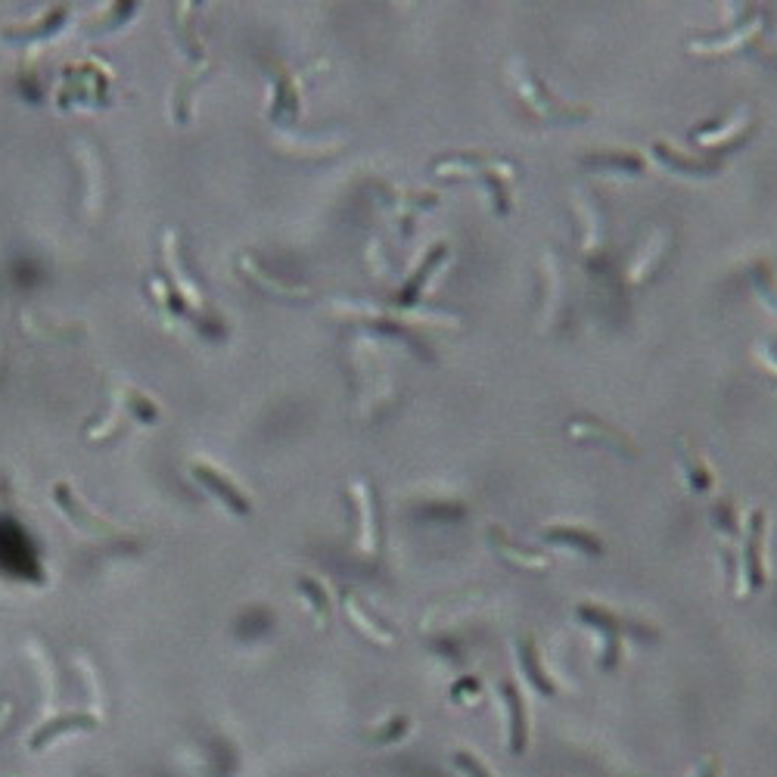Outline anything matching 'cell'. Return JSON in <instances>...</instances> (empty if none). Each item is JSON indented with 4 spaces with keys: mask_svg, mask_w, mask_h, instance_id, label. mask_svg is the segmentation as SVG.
Wrapping results in <instances>:
<instances>
[{
    "mask_svg": "<svg viewBox=\"0 0 777 777\" xmlns=\"http://www.w3.org/2000/svg\"><path fill=\"white\" fill-rule=\"evenodd\" d=\"M234 265H237V274H240L249 286H255L258 293H265V296H277V299H308V296H311L308 286H302V283H296V280H286V277H280V274L262 268L252 252H240Z\"/></svg>",
    "mask_w": 777,
    "mask_h": 777,
    "instance_id": "17",
    "label": "cell"
},
{
    "mask_svg": "<svg viewBox=\"0 0 777 777\" xmlns=\"http://www.w3.org/2000/svg\"><path fill=\"white\" fill-rule=\"evenodd\" d=\"M28 653H32V659H35L38 669H41L44 697H47V712L53 715V709H56V678H53V663H50V656H47L38 644H28Z\"/></svg>",
    "mask_w": 777,
    "mask_h": 777,
    "instance_id": "34",
    "label": "cell"
},
{
    "mask_svg": "<svg viewBox=\"0 0 777 777\" xmlns=\"http://www.w3.org/2000/svg\"><path fill=\"white\" fill-rule=\"evenodd\" d=\"M756 131V115L750 106H734L725 119H712L706 125L690 128V143L703 147V153L722 156V150H737L743 140H750V134Z\"/></svg>",
    "mask_w": 777,
    "mask_h": 777,
    "instance_id": "6",
    "label": "cell"
},
{
    "mask_svg": "<svg viewBox=\"0 0 777 777\" xmlns=\"http://www.w3.org/2000/svg\"><path fill=\"white\" fill-rule=\"evenodd\" d=\"M575 619L582 625L594 628L597 635L603 638V653H600V669L603 672H616L622 663V641L625 638H641V641H656V628L647 622H635V619H625L607 607H594V603H579L575 607Z\"/></svg>",
    "mask_w": 777,
    "mask_h": 777,
    "instance_id": "4",
    "label": "cell"
},
{
    "mask_svg": "<svg viewBox=\"0 0 777 777\" xmlns=\"http://www.w3.org/2000/svg\"><path fill=\"white\" fill-rule=\"evenodd\" d=\"M516 659H520V669H523L526 681L538 690L541 697H557L560 694L557 681L551 678V672L541 663V650H538V641L532 635L516 638Z\"/></svg>",
    "mask_w": 777,
    "mask_h": 777,
    "instance_id": "25",
    "label": "cell"
},
{
    "mask_svg": "<svg viewBox=\"0 0 777 777\" xmlns=\"http://www.w3.org/2000/svg\"><path fill=\"white\" fill-rule=\"evenodd\" d=\"M115 408H119V414H125L128 420H137L143 426L159 423V408L150 401V395H143L131 386L119 389V395H115Z\"/></svg>",
    "mask_w": 777,
    "mask_h": 777,
    "instance_id": "30",
    "label": "cell"
},
{
    "mask_svg": "<svg viewBox=\"0 0 777 777\" xmlns=\"http://www.w3.org/2000/svg\"><path fill=\"white\" fill-rule=\"evenodd\" d=\"M22 327L38 336V339H50V342H72L81 336V327H72V324H50L47 318H38V314L25 311L22 314Z\"/></svg>",
    "mask_w": 777,
    "mask_h": 777,
    "instance_id": "32",
    "label": "cell"
},
{
    "mask_svg": "<svg viewBox=\"0 0 777 777\" xmlns=\"http://www.w3.org/2000/svg\"><path fill=\"white\" fill-rule=\"evenodd\" d=\"M190 476H193V482L203 488V492L212 498V501H218L227 513H234V516H252V498L243 492V488L230 479L221 467H215V464H209L206 457H196V460H190Z\"/></svg>",
    "mask_w": 777,
    "mask_h": 777,
    "instance_id": "12",
    "label": "cell"
},
{
    "mask_svg": "<svg viewBox=\"0 0 777 777\" xmlns=\"http://www.w3.org/2000/svg\"><path fill=\"white\" fill-rule=\"evenodd\" d=\"M765 529H768V516L765 510H753L750 523H746L743 532V548H740V582L743 591H762L768 582L765 572Z\"/></svg>",
    "mask_w": 777,
    "mask_h": 777,
    "instance_id": "14",
    "label": "cell"
},
{
    "mask_svg": "<svg viewBox=\"0 0 777 777\" xmlns=\"http://www.w3.org/2000/svg\"><path fill=\"white\" fill-rule=\"evenodd\" d=\"M538 538L544 544H551V548H566V551H575V554H585V557H600L603 554V541L600 535L582 529V526H548L541 529Z\"/></svg>",
    "mask_w": 777,
    "mask_h": 777,
    "instance_id": "26",
    "label": "cell"
},
{
    "mask_svg": "<svg viewBox=\"0 0 777 777\" xmlns=\"http://www.w3.org/2000/svg\"><path fill=\"white\" fill-rule=\"evenodd\" d=\"M448 255H451V246L448 243H436L433 249H429L426 255H423V262L405 277V283L398 286L395 290V296L386 302L392 311H398V314H414L417 311V305L423 302V293H426V283L433 280V274L448 262Z\"/></svg>",
    "mask_w": 777,
    "mask_h": 777,
    "instance_id": "15",
    "label": "cell"
},
{
    "mask_svg": "<svg viewBox=\"0 0 777 777\" xmlns=\"http://www.w3.org/2000/svg\"><path fill=\"white\" fill-rule=\"evenodd\" d=\"M296 591H299V597L308 603V610L314 613V622H318L321 628L330 625V597H327L324 582L311 579V575H302V579L296 582Z\"/></svg>",
    "mask_w": 777,
    "mask_h": 777,
    "instance_id": "31",
    "label": "cell"
},
{
    "mask_svg": "<svg viewBox=\"0 0 777 777\" xmlns=\"http://www.w3.org/2000/svg\"><path fill=\"white\" fill-rule=\"evenodd\" d=\"M373 193H377L383 203L392 209L395 221H398V240L405 243L414 230V218L420 212H429L442 203L439 193H429V190H405V187H395L389 181H377L373 184Z\"/></svg>",
    "mask_w": 777,
    "mask_h": 777,
    "instance_id": "13",
    "label": "cell"
},
{
    "mask_svg": "<svg viewBox=\"0 0 777 777\" xmlns=\"http://www.w3.org/2000/svg\"><path fill=\"white\" fill-rule=\"evenodd\" d=\"M72 16V7L69 4H60V7H50L41 13V19L35 22H25V25H10L0 32V41H7L13 47H28V44H38V41H47L53 38L56 32H63L66 22Z\"/></svg>",
    "mask_w": 777,
    "mask_h": 777,
    "instance_id": "20",
    "label": "cell"
},
{
    "mask_svg": "<svg viewBox=\"0 0 777 777\" xmlns=\"http://www.w3.org/2000/svg\"><path fill=\"white\" fill-rule=\"evenodd\" d=\"M454 765L464 771L467 777H492V771H488L473 753H454Z\"/></svg>",
    "mask_w": 777,
    "mask_h": 777,
    "instance_id": "38",
    "label": "cell"
},
{
    "mask_svg": "<svg viewBox=\"0 0 777 777\" xmlns=\"http://www.w3.org/2000/svg\"><path fill=\"white\" fill-rule=\"evenodd\" d=\"M765 35V13H759L756 7H750L743 13L740 22H734L728 32H715V35H703L687 44L690 53L697 56H722V53H734V50H746L756 47Z\"/></svg>",
    "mask_w": 777,
    "mask_h": 777,
    "instance_id": "10",
    "label": "cell"
},
{
    "mask_svg": "<svg viewBox=\"0 0 777 777\" xmlns=\"http://www.w3.org/2000/svg\"><path fill=\"white\" fill-rule=\"evenodd\" d=\"M572 215L579 218V249L585 255H594L607 246V212H603L600 199H594L585 190H575Z\"/></svg>",
    "mask_w": 777,
    "mask_h": 777,
    "instance_id": "18",
    "label": "cell"
},
{
    "mask_svg": "<svg viewBox=\"0 0 777 777\" xmlns=\"http://www.w3.org/2000/svg\"><path fill=\"white\" fill-rule=\"evenodd\" d=\"M88 728H97V718L88 712V715H63V718H47V722L28 737V750H41L44 743H50L53 737H60L66 731H88Z\"/></svg>",
    "mask_w": 777,
    "mask_h": 777,
    "instance_id": "28",
    "label": "cell"
},
{
    "mask_svg": "<svg viewBox=\"0 0 777 777\" xmlns=\"http://www.w3.org/2000/svg\"><path fill=\"white\" fill-rule=\"evenodd\" d=\"M209 72H199V75H184L181 81H175V88H171V97H168V112L171 119H175L178 125H187L190 115H193V100L199 94V84H203Z\"/></svg>",
    "mask_w": 777,
    "mask_h": 777,
    "instance_id": "29",
    "label": "cell"
},
{
    "mask_svg": "<svg viewBox=\"0 0 777 777\" xmlns=\"http://www.w3.org/2000/svg\"><path fill=\"white\" fill-rule=\"evenodd\" d=\"M302 112V75L290 69H277L271 81V103H268V119L280 125H293Z\"/></svg>",
    "mask_w": 777,
    "mask_h": 777,
    "instance_id": "19",
    "label": "cell"
},
{
    "mask_svg": "<svg viewBox=\"0 0 777 777\" xmlns=\"http://www.w3.org/2000/svg\"><path fill=\"white\" fill-rule=\"evenodd\" d=\"M753 358H756V364L765 370V373H771V377H777V345H765V342H756V349H753Z\"/></svg>",
    "mask_w": 777,
    "mask_h": 777,
    "instance_id": "37",
    "label": "cell"
},
{
    "mask_svg": "<svg viewBox=\"0 0 777 777\" xmlns=\"http://www.w3.org/2000/svg\"><path fill=\"white\" fill-rule=\"evenodd\" d=\"M50 498H53L56 510L66 516V523L75 532H81L84 538H100V541H125L128 538V529H122L119 523H112V520H106V516H100L97 510H91L78 498V492L69 482H63V479L53 482Z\"/></svg>",
    "mask_w": 777,
    "mask_h": 777,
    "instance_id": "5",
    "label": "cell"
},
{
    "mask_svg": "<svg viewBox=\"0 0 777 777\" xmlns=\"http://www.w3.org/2000/svg\"><path fill=\"white\" fill-rule=\"evenodd\" d=\"M501 700H504L507 718H510V753L523 756L526 746H529V709H526V700H523L520 687H516L513 681L501 684Z\"/></svg>",
    "mask_w": 777,
    "mask_h": 777,
    "instance_id": "27",
    "label": "cell"
},
{
    "mask_svg": "<svg viewBox=\"0 0 777 777\" xmlns=\"http://www.w3.org/2000/svg\"><path fill=\"white\" fill-rule=\"evenodd\" d=\"M488 544H492V551L498 554V560H504L507 566L513 569H548L551 566V557L544 551H535V548H526V544H516L507 529L501 526H488Z\"/></svg>",
    "mask_w": 777,
    "mask_h": 777,
    "instance_id": "22",
    "label": "cell"
},
{
    "mask_svg": "<svg viewBox=\"0 0 777 777\" xmlns=\"http://www.w3.org/2000/svg\"><path fill=\"white\" fill-rule=\"evenodd\" d=\"M566 314V277L557 249H541L538 255V330L551 333Z\"/></svg>",
    "mask_w": 777,
    "mask_h": 777,
    "instance_id": "8",
    "label": "cell"
},
{
    "mask_svg": "<svg viewBox=\"0 0 777 777\" xmlns=\"http://www.w3.org/2000/svg\"><path fill=\"white\" fill-rule=\"evenodd\" d=\"M373 345L377 342L364 330V339L352 345V358H349V380L355 389L358 414L367 420L383 417L395 405V377Z\"/></svg>",
    "mask_w": 777,
    "mask_h": 777,
    "instance_id": "3",
    "label": "cell"
},
{
    "mask_svg": "<svg viewBox=\"0 0 777 777\" xmlns=\"http://www.w3.org/2000/svg\"><path fill=\"white\" fill-rule=\"evenodd\" d=\"M429 171H433V178L439 181H476L488 203H492V212L498 218H507L513 212V181L520 178V168H516V162L504 159V156H492V153H451V156H442L436 159L433 165H429Z\"/></svg>",
    "mask_w": 777,
    "mask_h": 777,
    "instance_id": "1",
    "label": "cell"
},
{
    "mask_svg": "<svg viewBox=\"0 0 777 777\" xmlns=\"http://www.w3.org/2000/svg\"><path fill=\"white\" fill-rule=\"evenodd\" d=\"M479 678H473V675H464L460 681H454V687H451V700L454 703H470V700H476L479 697Z\"/></svg>",
    "mask_w": 777,
    "mask_h": 777,
    "instance_id": "36",
    "label": "cell"
},
{
    "mask_svg": "<svg viewBox=\"0 0 777 777\" xmlns=\"http://www.w3.org/2000/svg\"><path fill=\"white\" fill-rule=\"evenodd\" d=\"M750 280H753V290H756V296L771 308V311H777V271H774V265L771 262H753V268H750Z\"/></svg>",
    "mask_w": 777,
    "mask_h": 777,
    "instance_id": "33",
    "label": "cell"
},
{
    "mask_svg": "<svg viewBox=\"0 0 777 777\" xmlns=\"http://www.w3.org/2000/svg\"><path fill=\"white\" fill-rule=\"evenodd\" d=\"M582 168L594 175H616V178H644L647 159L638 150H597L582 156Z\"/></svg>",
    "mask_w": 777,
    "mask_h": 777,
    "instance_id": "21",
    "label": "cell"
},
{
    "mask_svg": "<svg viewBox=\"0 0 777 777\" xmlns=\"http://www.w3.org/2000/svg\"><path fill=\"white\" fill-rule=\"evenodd\" d=\"M504 81L513 100L538 125H582L591 119V106L557 97L551 88H544L538 75H532V69L523 60H507Z\"/></svg>",
    "mask_w": 777,
    "mask_h": 777,
    "instance_id": "2",
    "label": "cell"
},
{
    "mask_svg": "<svg viewBox=\"0 0 777 777\" xmlns=\"http://www.w3.org/2000/svg\"><path fill=\"white\" fill-rule=\"evenodd\" d=\"M722 774V768H718V759L715 756H709L706 762H703V768H700V774L697 777H718Z\"/></svg>",
    "mask_w": 777,
    "mask_h": 777,
    "instance_id": "40",
    "label": "cell"
},
{
    "mask_svg": "<svg viewBox=\"0 0 777 777\" xmlns=\"http://www.w3.org/2000/svg\"><path fill=\"white\" fill-rule=\"evenodd\" d=\"M345 501H349L352 513H355V544L358 551L373 557L380 551V501H377V488H373L367 479H355L352 488L345 492Z\"/></svg>",
    "mask_w": 777,
    "mask_h": 777,
    "instance_id": "11",
    "label": "cell"
},
{
    "mask_svg": "<svg viewBox=\"0 0 777 777\" xmlns=\"http://www.w3.org/2000/svg\"><path fill=\"white\" fill-rule=\"evenodd\" d=\"M342 610H345L349 622L361 631L367 641L380 644V647H392V644L398 641V631H395L392 625H386L380 616H373V613L364 607V603H361V597H358L355 591H345V594H342Z\"/></svg>",
    "mask_w": 777,
    "mask_h": 777,
    "instance_id": "23",
    "label": "cell"
},
{
    "mask_svg": "<svg viewBox=\"0 0 777 777\" xmlns=\"http://www.w3.org/2000/svg\"><path fill=\"white\" fill-rule=\"evenodd\" d=\"M675 249V230L669 224H653L647 234L638 240V246L631 249L628 262H625V283L638 286L644 280H650L659 268L666 265V258Z\"/></svg>",
    "mask_w": 777,
    "mask_h": 777,
    "instance_id": "9",
    "label": "cell"
},
{
    "mask_svg": "<svg viewBox=\"0 0 777 777\" xmlns=\"http://www.w3.org/2000/svg\"><path fill=\"white\" fill-rule=\"evenodd\" d=\"M650 153L653 159L675 171V175L681 178H715L725 171V159L722 156H712V153H687L681 147H675V143L669 140H653L650 143Z\"/></svg>",
    "mask_w": 777,
    "mask_h": 777,
    "instance_id": "16",
    "label": "cell"
},
{
    "mask_svg": "<svg viewBox=\"0 0 777 777\" xmlns=\"http://www.w3.org/2000/svg\"><path fill=\"white\" fill-rule=\"evenodd\" d=\"M563 433H566V439H572V442H579V445H597V448L610 451V454H616V457H622V460H641V454H644L641 445L631 439L625 429L613 426L610 420H600V417H585V414L569 417V420L563 423Z\"/></svg>",
    "mask_w": 777,
    "mask_h": 777,
    "instance_id": "7",
    "label": "cell"
},
{
    "mask_svg": "<svg viewBox=\"0 0 777 777\" xmlns=\"http://www.w3.org/2000/svg\"><path fill=\"white\" fill-rule=\"evenodd\" d=\"M13 712H16V703H13V700H0V731H4V728L13 722Z\"/></svg>",
    "mask_w": 777,
    "mask_h": 777,
    "instance_id": "39",
    "label": "cell"
},
{
    "mask_svg": "<svg viewBox=\"0 0 777 777\" xmlns=\"http://www.w3.org/2000/svg\"><path fill=\"white\" fill-rule=\"evenodd\" d=\"M408 728H411V718H408V715H392L383 728L370 731V734H367V740H370V743H380V746H383V743H395L398 737H405V734H408Z\"/></svg>",
    "mask_w": 777,
    "mask_h": 777,
    "instance_id": "35",
    "label": "cell"
},
{
    "mask_svg": "<svg viewBox=\"0 0 777 777\" xmlns=\"http://www.w3.org/2000/svg\"><path fill=\"white\" fill-rule=\"evenodd\" d=\"M675 451H678V464H681V470H684V482H687L690 492H694V495H712V488H715V470H712V464L706 460V454H703L694 442H690L687 436L678 439Z\"/></svg>",
    "mask_w": 777,
    "mask_h": 777,
    "instance_id": "24",
    "label": "cell"
}]
</instances>
